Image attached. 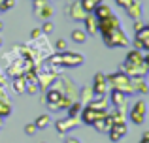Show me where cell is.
I'll return each mask as SVG.
<instances>
[{"label": "cell", "instance_id": "cell-1", "mask_svg": "<svg viewBox=\"0 0 149 143\" xmlns=\"http://www.w3.org/2000/svg\"><path fill=\"white\" fill-rule=\"evenodd\" d=\"M106 79H108V83H111L113 88H117V90L125 92V94H134V85H132L130 77H128L125 72L111 73V75H108Z\"/></svg>", "mask_w": 149, "mask_h": 143}, {"label": "cell", "instance_id": "cell-2", "mask_svg": "<svg viewBox=\"0 0 149 143\" xmlns=\"http://www.w3.org/2000/svg\"><path fill=\"white\" fill-rule=\"evenodd\" d=\"M51 64H58V66H64V68H72V66H79L83 64V57L79 53H58V55L51 57Z\"/></svg>", "mask_w": 149, "mask_h": 143}, {"label": "cell", "instance_id": "cell-3", "mask_svg": "<svg viewBox=\"0 0 149 143\" xmlns=\"http://www.w3.org/2000/svg\"><path fill=\"white\" fill-rule=\"evenodd\" d=\"M102 36H104V44L108 45V47H125V45H128V38L125 36V32L121 30V26H117V28L102 34Z\"/></svg>", "mask_w": 149, "mask_h": 143}, {"label": "cell", "instance_id": "cell-4", "mask_svg": "<svg viewBox=\"0 0 149 143\" xmlns=\"http://www.w3.org/2000/svg\"><path fill=\"white\" fill-rule=\"evenodd\" d=\"M147 38H149V26L147 25L138 26L136 28V40H134L136 47L142 49V51H149V40Z\"/></svg>", "mask_w": 149, "mask_h": 143}, {"label": "cell", "instance_id": "cell-5", "mask_svg": "<svg viewBox=\"0 0 149 143\" xmlns=\"http://www.w3.org/2000/svg\"><path fill=\"white\" fill-rule=\"evenodd\" d=\"M102 117H106V109H95V107H91V106L81 109V119H83L85 124L93 126V122H95L96 119H102Z\"/></svg>", "mask_w": 149, "mask_h": 143}, {"label": "cell", "instance_id": "cell-6", "mask_svg": "<svg viewBox=\"0 0 149 143\" xmlns=\"http://www.w3.org/2000/svg\"><path fill=\"white\" fill-rule=\"evenodd\" d=\"M130 121L138 126L143 124V121H146V102L143 100H138L134 104V107L130 109Z\"/></svg>", "mask_w": 149, "mask_h": 143}, {"label": "cell", "instance_id": "cell-7", "mask_svg": "<svg viewBox=\"0 0 149 143\" xmlns=\"http://www.w3.org/2000/svg\"><path fill=\"white\" fill-rule=\"evenodd\" d=\"M108 134H109V140H111V141H119V140H123V137L127 136V124H125V121H121V122H113Z\"/></svg>", "mask_w": 149, "mask_h": 143}, {"label": "cell", "instance_id": "cell-8", "mask_svg": "<svg viewBox=\"0 0 149 143\" xmlns=\"http://www.w3.org/2000/svg\"><path fill=\"white\" fill-rule=\"evenodd\" d=\"M108 90V79L104 77V73H96L95 75V85H93V92L96 96H104Z\"/></svg>", "mask_w": 149, "mask_h": 143}, {"label": "cell", "instance_id": "cell-9", "mask_svg": "<svg viewBox=\"0 0 149 143\" xmlns=\"http://www.w3.org/2000/svg\"><path fill=\"white\" fill-rule=\"evenodd\" d=\"M77 124V121H76V117H68V119H64V121H57V130L61 134H64V132H68L72 126H76Z\"/></svg>", "mask_w": 149, "mask_h": 143}, {"label": "cell", "instance_id": "cell-10", "mask_svg": "<svg viewBox=\"0 0 149 143\" xmlns=\"http://www.w3.org/2000/svg\"><path fill=\"white\" fill-rule=\"evenodd\" d=\"M127 94L125 92H121V90H117V88H113L111 90V102H113V106L115 107H125V104H127Z\"/></svg>", "mask_w": 149, "mask_h": 143}, {"label": "cell", "instance_id": "cell-11", "mask_svg": "<svg viewBox=\"0 0 149 143\" xmlns=\"http://www.w3.org/2000/svg\"><path fill=\"white\" fill-rule=\"evenodd\" d=\"M113 11L109 10L106 4H98V6L95 8V19L96 21H100V19H104V17H108V15H111Z\"/></svg>", "mask_w": 149, "mask_h": 143}, {"label": "cell", "instance_id": "cell-12", "mask_svg": "<svg viewBox=\"0 0 149 143\" xmlns=\"http://www.w3.org/2000/svg\"><path fill=\"white\" fill-rule=\"evenodd\" d=\"M83 21H85V25H87L89 34H96V32H98V21H96L93 15H87V17H83Z\"/></svg>", "mask_w": 149, "mask_h": 143}, {"label": "cell", "instance_id": "cell-13", "mask_svg": "<svg viewBox=\"0 0 149 143\" xmlns=\"http://www.w3.org/2000/svg\"><path fill=\"white\" fill-rule=\"evenodd\" d=\"M98 4H102V0H81L79 6L85 13H89V11H95V8L98 6Z\"/></svg>", "mask_w": 149, "mask_h": 143}, {"label": "cell", "instance_id": "cell-14", "mask_svg": "<svg viewBox=\"0 0 149 143\" xmlns=\"http://www.w3.org/2000/svg\"><path fill=\"white\" fill-rule=\"evenodd\" d=\"M70 36H72V40L76 41V44H83V41L87 40V34H85L83 30H79V28H74Z\"/></svg>", "mask_w": 149, "mask_h": 143}, {"label": "cell", "instance_id": "cell-15", "mask_svg": "<svg viewBox=\"0 0 149 143\" xmlns=\"http://www.w3.org/2000/svg\"><path fill=\"white\" fill-rule=\"evenodd\" d=\"M49 122H51V119H49V115H40V117L36 119V128L40 130V128H45V126H49Z\"/></svg>", "mask_w": 149, "mask_h": 143}, {"label": "cell", "instance_id": "cell-16", "mask_svg": "<svg viewBox=\"0 0 149 143\" xmlns=\"http://www.w3.org/2000/svg\"><path fill=\"white\" fill-rule=\"evenodd\" d=\"M81 111V104L76 102V104H70L68 106V117H77V113Z\"/></svg>", "mask_w": 149, "mask_h": 143}, {"label": "cell", "instance_id": "cell-17", "mask_svg": "<svg viewBox=\"0 0 149 143\" xmlns=\"http://www.w3.org/2000/svg\"><path fill=\"white\" fill-rule=\"evenodd\" d=\"M0 6H2V11H8L15 6V0H0Z\"/></svg>", "mask_w": 149, "mask_h": 143}, {"label": "cell", "instance_id": "cell-18", "mask_svg": "<svg viewBox=\"0 0 149 143\" xmlns=\"http://www.w3.org/2000/svg\"><path fill=\"white\" fill-rule=\"evenodd\" d=\"M15 92H25V87H23V85H25V83H23V79H21V77H15Z\"/></svg>", "mask_w": 149, "mask_h": 143}, {"label": "cell", "instance_id": "cell-19", "mask_svg": "<svg viewBox=\"0 0 149 143\" xmlns=\"http://www.w3.org/2000/svg\"><path fill=\"white\" fill-rule=\"evenodd\" d=\"M36 124H34V122H30V124H26L25 126V134L26 136H34V134H36Z\"/></svg>", "mask_w": 149, "mask_h": 143}, {"label": "cell", "instance_id": "cell-20", "mask_svg": "<svg viewBox=\"0 0 149 143\" xmlns=\"http://www.w3.org/2000/svg\"><path fill=\"white\" fill-rule=\"evenodd\" d=\"M44 30H45V32H51V30H53V25H51V23H45V25H44Z\"/></svg>", "mask_w": 149, "mask_h": 143}, {"label": "cell", "instance_id": "cell-21", "mask_svg": "<svg viewBox=\"0 0 149 143\" xmlns=\"http://www.w3.org/2000/svg\"><path fill=\"white\" fill-rule=\"evenodd\" d=\"M64 47H66V44H64L62 40H58V41H57V49H64Z\"/></svg>", "mask_w": 149, "mask_h": 143}, {"label": "cell", "instance_id": "cell-22", "mask_svg": "<svg viewBox=\"0 0 149 143\" xmlns=\"http://www.w3.org/2000/svg\"><path fill=\"white\" fill-rule=\"evenodd\" d=\"M66 143H79V141H77L76 137H68V140H66Z\"/></svg>", "mask_w": 149, "mask_h": 143}, {"label": "cell", "instance_id": "cell-23", "mask_svg": "<svg viewBox=\"0 0 149 143\" xmlns=\"http://www.w3.org/2000/svg\"><path fill=\"white\" fill-rule=\"evenodd\" d=\"M140 143H149V140H146V137H142V141Z\"/></svg>", "mask_w": 149, "mask_h": 143}, {"label": "cell", "instance_id": "cell-24", "mask_svg": "<svg viewBox=\"0 0 149 143\" xmlns=\"http://www.w3.org/2000/svg\"><path fill=\"white\" fill-rule=\"evenodd\" d=\"M0 30H2V23H0Z\"/></svg>", "mask_w": 149, "mask_h": 143}, {"label": "cell", "instance_id": "cell-25", "mask_svg": "<svg viewBox=\"0 0 149 143\" xmlns=\"http://www.w3.org/2000/svg\"><path fill=\"white\" fill-rule=\"evenodd\" d=\"M0 45H2V40H0Z\"/></svg>", "mask_w": 149, "mask_h": 143}]
</instances>
